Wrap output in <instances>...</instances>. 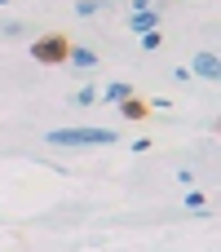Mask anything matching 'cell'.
<instances>
[{
	"instance_id": "obj_1",
	"label": "cell",
	"mask_w": 221,
	"mask_h": 252,
	"mask_svg": "<svg viewBox=\"0 0 221 252\" xmlns=\"http://www.w3.org/2000/svg\"><path fill=\"white\" fill-rule=\"evenodd\" d=\"M44 142L49 146H115L120 133L115 128H53Z\"/></svg>"
},
{
	"instance_id": "obj_2",
	"label": "cell",
	"mask_w": 221,
	"mask_h": 252,
	"mask_svg": "<svg viewBox=\"0 0 221 252\" xmlns=\"http://www.w3.org/2000/svg\"><path fill=\"white\" fill-rule=\"evenodd\" d=\"M66 40L62 35H40V40H31V58L35 62H44V66H53V62H66Z\"/></svg>"
},
{
	"instance_id": "obj_3",
	"label": "cell",
	"mask_w": 221,
	"mask_h": 252,
	"mask_svg": "<svg viewBox=\"0 0 221 252\" xmlns=\"http://www.w3.org/2000/svg\"><path fill=\"white\" fill-rule=\"evenodd\" d=\"M190 75H204V80H221V58L217 53H195V66H190Z\"/></svg>"
},
{
	"instance_id": "obj_4",
	"label": "cell",
	"mask_w": 221,
	"mask_h": 252,
	"mask_svg": "<svg viewBox=\"0 0 221 252\" xmlns=\"http://www.w3.org/2000/svg\"><path fill=\"white\" fill-rule=\"evenodd\" d=\"M128 27H133L137 35H142V31H155V27H159V9H133Z\"/></svg>"
},
{
	"instance_id": "obj_5",
	"label": "cell",
	"mask_w": 221,
	"mask_h": 252,
	"mask_svg": "<svg viewBox=\"0 0 221 252\" xmlns=\"http://www.w3.org/2000/svg\"><path fill=\"white\" fill-rule=\"evenodd\" d=\"M120 115H124V120H146L151 111H146V102H142V97H133V93H128V97L120 102Z\"/></svg>"
},
{
	"instance_id": "obj_6",
	"label": "cell",
	"mask_w": 221,
	"mask_h": 252,
	"mask_svg": "<svg viewBox=\"0 0 221 252\" xmlns=\"http://www.w3.org/2000/svg\"><path fill=\"white\" fill-rule=\"evenodd\" d=\"M66 58H71V66H80V71H93V66H97V53H93V49H66Z\"/></svg>"
},
{
	"instance_id": "obj_7",
	"label": "cell",
	"mask_w": 221,
	"mask_h": 252,
	"mask_svg": "<svg viewBox=\"0 0 221 252\" xmlns=\"http://www.w3.org/2000/svg\"><path fill=\"white\" fill-rule=\"evenodd\" d=\"M128 93H133V84H124V80H115V84H106V89H102V97H106V102H124Z\"/></svg>"
},
{
	"instance_id": "obj_8",
	"label": "cell",
	"mask_w": 221,
	"mask_h": 252,
	"mask_svg": "<svg viewBox=\"0 0 221 252\" xmlns=\"http://www.w3.org/2000/svg\"><path fill=\"white\" fill-rule=\"evenodd\" d=\"M186 208H190V213H204V208H208V195L190 186V195H186Z\"/></svg>"
},
{
	"instance_id": "obj_9",
	"label": "cell",
	"mask_w": 221,
	"mask_h": 252,
	"mask_svg": "<svg viewBox=\"0 0 221 252\" xmlns=\"http://www.w3.org/2000/svg\"><path fill=\"white\" fill-rule=\"evenodd\" d=\"M159 44H164V35H159V27H155V31H142V49H146V53H155Z\"/></svg>"
},
{
	"instance_id": "obj_10",
	"label": "cell",
	"mask_w": 221,
	"mask_h": 252,
	"mask_svg": "<svg viewBox=\"0 0 221 252\" xmlns=\"http://www.w3.org/2000/svg\"><path fill=\"white\" fill-rule=\"evenodd\" d=\"M97 9H102V0H80V4H75V13H80V18H93Z\"/></svg>"
},
{
	"instance_id": "obj_11",
	"label": "cell",
	"mask_w": 221,
	"mask_h": 252,
	"mask_svg": "<svg viewBox=\"0 0 221 252\" xmlns=\"http://www.w3.org/2000/svg\"><path fill=\"white\" fill-rule=\"evenodd\" d=\"M93 97H97V89H93V84H84V89H80V93H75V102H80V106H89V102H93Z\"/></svg>"
},
{
	"instance_id": "obj_12",
	"label": "cell",
	"mask_w": 221,
	"mask_h": 252,
	"mask_svg": "<svg viewBox=\"0 0 221 252\" xmlns=\"http://www.w3.org/2000/svg\"><path fill=\"white\" fill-rule=\"evenodd\" d=\"M0 4H9V0H0Z\"/></svg>"
},
{
	"instance_id": "obj_13",
	"label": "cell",
	"mask_w": 221,
	"mask_h": 252,
	"mask_svg": "<svg viewBox=\"0 0 221 252\" xmlns=\"http://www.w3.org/2000/svg\"><path fill=\"white\" fill-rule=\"evenodd\" d=\"M151 4H159V0H151Z\"/></svg>"
}]
</instances>
